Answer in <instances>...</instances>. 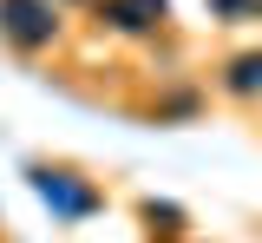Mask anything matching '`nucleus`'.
I'll list each match as a JSON object with an SVG mask.
<instances>
[{
  "label": "nucleus",
  "mask_w": 262,
  "mask_h": 243,
  "mask_svg": "<svg viewBox=\"0 0 262 243\" xmlns=\"http://www.w3.org/2000/svg\"><path fill=\"white\" fill-rule=\"evenodd\" d=\"M39 191H46L53 204H66V210H72V217H79V210H92V197H85V191H66L59 177H39Z\"/></svg>",
  "instance_id": "nucleus-4"
},
{
  "label": "nucleus",
  "mask_w": 262,
  "mask_h": 243,
  "mask_svg": "<svg viewBox=\"0 0 262 243\" xmlns=\"http://www.w3.org/2000/svg\"><path fill=\"white\" fill-rule=\"evenodd\" d=\"M223 86L236 92V99H249V92H262V53H249V59H236Z\"/></svg>",
  "instance_id": "nucleus-3"
},
{
  "label": "nucleus",
  "mask_w": 262,
  "mask_h": 243,
  "mask_svg": "<svg viewBox=\"0 0 262 243\" xmlns=\"http://www.w3.org/2000/svg\"><path fill=\"white\" fill-rule=\"evenodd\" d=\"M0 27L20 39V46H46L59 20H53V7H46V0H0Z\"/></svg>",
  "instance_id": "nucleus-1"
},
{
  "label": "nucleus",
  "mask_w": 262,
  "mask_h": 243,
  "mask_svg": "<svg viewBox=\"0 0 262 243\" xmlns=\"http://www.w3.org/2000/svg\"><path fill=\"white\" fill-rule=\"evenodd\" d=\"M105 13H112V27H125V33H151L164 20V0H105Z\"/></svg>",
  "instance_id": "nucleus-2"
}]
</instances>
